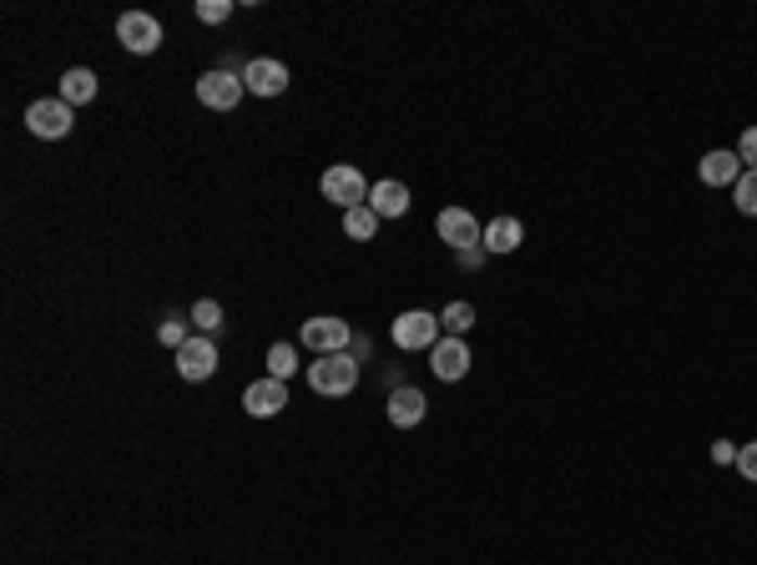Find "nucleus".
<instances>
[{"label":"nucleus","mask_w":757,"mask_h":565,"mask_svg":"<svg viewBox=\"0 0 757 565\" xmlns=\"http://www.w3.org/2000/svg\"><path fill=\"white\" fill-rule=\"evenodd\" d=\"M344 232H349L354 243H374V232H378V213L374 207H354V213H344Z\"/></svg>","instance_id":"nucleus-18"},{"label":"nucleus","mask_w":757,"mask_h":565,"mask_svg":"<svg viewBox=\"0 0 757 565\" xmlns=\"http://www.w3.org/2000/svg\"><path fill=\"white\" fill-rule=\"evenodd\" d=\"M435 232H439V243H450L454 253H470V247L485 243V222L470 207H445L435 218Z\"/></svg>","instance_id":"nucleus-6"},{"label":"nucleus","mask_w":757,"mask_h":565,"mask_svg":"<svg viewBox=\"0 0 757 565\" xmlns=\"http://www.w3.org/2000/svg\"><path fill=\"white\" fill-rule=\"evenodd\" d=\"M737 157H743L747 172H757V127H747L743 137H737Z\"/></svg>","instance_id":"nucleus-26"},{"label":"nucleus","mask_w":757,"mask_h":565,"mask_svg":"<svg viewBox=\"0 0 757 565\" xmlns=\"http://www.w3.org/2000/svg\"><path fill=\"white\" fill-rule=\"evenodd\" d=\"M117 41L127 46L131 56H152L162 46V21L152 11H121L117 15Z\"/></svg>","instance_id":"nucleus-7"},{"label":"nucleus","mask_w":757,"mask_h":565,"mask_svg":"<svg viewBox=\"0 0 757 565\" xmlns=\"http://www.w3.org/2000/svg\"><path fill=\"white\" fill-rule=\"evenodd\" d=\"M243 409H248L253 420H273V414H283L288 409V384L283 378H258V384H248L243 389Z\"/></svg>","instance_id":"nucleus-10"},{"label":"nucleus","mask_w":757,"mask_h":565,"mask_svg":"<svg viewBox=\"0 0 757 565\" xmlns=\"http://www.w3.org/2000/svg\"><path fill=\"white\" fill-rule=\"evenodd\" d=\"M713 464H737V445H732V439H717V445H713Z\"/></svg>","instance_id":"nucleus-27"},{"label":"nucleus","mask_w":757,"mask_h":565,"mask_svg":"<svg viewBox=\"0 0 757 565\" xmlns=\"http://www.w3.org/2000/svg\"><path fill=\"white\" fill-rule=\"evenodd\" d=\"M525 243V228L521 218H490L485 222V253H515V247Z\"/></svg>","instance_id":"nucleus-16"},{"label":"nucleus","mask_w":757,"mask_h":565,"mask_svg":"<svg viewBox=\"0 0 757 565\" xmlns=\"http://www.w3.org/2000/svg\"><path fill=\"white\" fill-rule=\"evenodd\" d=\"M439 329H450V338H465L470 329H475V304H465V298H454L445 313H439Z\"/></svg>","instance_id":"nucleus-19"},{"label":"nucleus","mask_w":757,"mask_h":565,"mask_svg":"<svg viewBox=\"0 0 757 565\" xmlns=\"http://www.w3.org/2000/svg\"><path fill=\"white\" fill-rule=\"evenodd\" d=\"M369 207L378 213V222H384V218H405V213H409V188H405V182H394V177H384V182L369 188Z\"/></svg>","instance_id":"nucleus-15"},{"label":"nucleus","mask_w":757,"mask_h":565,"mask_svg":"<svg viewBox=\"0 0 757 565\" xmlns=\"http://www.w3.org/2000/svg\"><path fill=\"white\" fill-rule=\"evenodd\" d=\"M470 344L465 338H439L435 348H429V369H435V378H445V384H460V378L470 374Z\"/></svg>","instance_id":"nucleus-12"},{"label":"nucleus","mask_w":757,"mask_h":565,"mask_svg":"<svg viewBox=\"0 0 757 565\" xmlns=\"http://www.w3.org/2000/svg\"><path fill=\"white\" fill-rule=\"evenodd\" d=\"M177 374L188 378V384H203V378H213V374H218V344H213L207 334L188 338V344L177 348Z\"/></svg>","instance_id":"nucleus-9"},{"label":"nucleus","mask_w":757,"mask_h":565,"mask_svg":"<svg viewBox=\"0 0 757 565\" xmlns=\"http://www.w3.org/2000/svg\"><path fill=\"white\" fill-rule=\"evenodd\" d=\"M66 106H87L97 102V72H87V66H72V72L61 76V91H56Z\"/></svg>","instance_id":"nucleus-17"},{"label":"nucleus","mask_w":757,"mask_h":565,"mask_svg":"<svg viewBox=\"0 0 757 565\" xmlns=\"http://www.w3.org/2000/svg\"><path fill=\"white\" fill-rule=\"evenodd\" d=\"M157 338L177 354V348H182V344L192 338V334H188V319H182V313H167V319H162V329H157Z\"/></svg>","instance_id":"nucleus-23"},{"label":"nucleus","mask_w":757,"mask_h":565,"mask_svg":"<svg viewBox=\"0 0 757 565\" xmlns=\"http://www.w3.org/2000/svg\"><path fill=\"white\" fill-rule=\"evenodd\" d=\"M460 268H485V247H470V253H454Z\"/></svg>","instance_id":"nucleus-28"},{"label":"nucleus","mask_w":757,"mask_h":565,"mask_svg":"<svg viewBox=\"0 0 757 565\" xmlns=\"http://www.w3.org/2000/svg\"><path fill=\"white\" fill-rule=\"evenodd\" d=\"M384 414H389L394 429H420L424 414H429V399H424V389H414V384H399V389H389Z\"/></svg>","instance_id":"nucleus-11"},{"label":"nucleus","mask_w":757,"mask_h":565,"mask_svg":"<svg viewBox=\"0 0 757 565\" xmlns=\"http://www.w3.org/2000/svg\"><path fill=\"white\" fill-rule=\"evenodd\" d=\"M233 15V0H197V21L203 26H222Z\"/></svg>","instance_id":"nucleus-24"},{"label":"nucleus","mask_w":757,"mask_h":565,"mask_svg":"<svg viewBox=\"0 0 757 565\" xmlns=\"http://www.w3.org/2000/svg\"><path fill=\"white\" fill-rule=\"evenodd\" d=\"M732 203L743 218H757V172H743L737 177V188H732Z\"/></svg>","instance_id":"nucleus-21"},{"label":"nucleus","mask_w":757,"mask_h":565,"mask_svg":"<svg viewBox=\"0 0 757 565\" xmlns=\"http://www.w3.org/2000/svg\"><path fill=\"white\" fill-rule=\"evenodd\" d=\"M243 87L253 91V97H283L288 91V66L273 56H258L243 66Z\"/></svg>","instance_id":"nucleus-13"},{"label":"nucleus","mask_w":757,"mask_h":565,"mask_svg":"<svg viewBox=\"0 0 757 565\" xmlns=\"http://www.w3.org/2000/svg\"><path fill=\"white\" fill-rule=\"evenodd\" d=\"M268 374L288 384V378L298 374V344H273L268 348Z\"/></svg>","instance_id":"nucleus-20"},{"label":"nucleus","mask_w":757,"mask_h":565,"mask_svg":"<svg viewBox=\"0 0 757 565\" xmlns=\"http://www.w3.org/2000/svg\"><path fill=\"white\" fill-rule=\"evenodd\" d=\"M298 344L313 348V354H349L354 348V323L334 319V313H319V319H308L304 329H298Z\"/></svg>","instance_id":"nucleus-5"},{"label":"nucleus","mask_w":757,"mask_h":565,"mask_svg":"<svg viewBox=\"0 0 757 565\" xmlns=\"http://www.w3.org/2000/svg\"><path fill=\"white\" fill-rule=\"evenodd\" d=\"M243 72H228V66H218V72L197 76V102L207 106V112H233L238 102H243Z\"/></svg>","instance_id":"nucleus-8"},{"label":"nucleus","mask_w":757,"mask_h":565,"mask_svg":"<svg viewBox=\"0 0 757 565\" xmlns=\"http://www.w3.org/2000/svg\"><path fill=\"white\" fill-rule=\"evenodd\" d=\"M389 338L399 354H429L439 344V319L435 313H424V308H409L399 319L389 323Z\"/></svg>","instance_id":"nucleus-3"},{"label":"nucleus","mask_w":757,"mask_h":565,"mask_svg":"<svg viewBox=\"0 0 757 565\" xmlns=\"http://www.w3.org/2000/svg\"><path fill=\"white\" fill-rule=\"evenodd\" d=\"M26 127H30V137H41V142H61V137H72V127H76V106H66L61 97H41V102L26 106Z\"/></svg>","instance_id":"nucleus-4"},{"label":"nucleus","mask_w":757,"mask_h":565,"mask_svg":"<svg viewBox=\"0 0 757 565\" xmlns=\"http://www.w3.org/2000/svg\"><path fill=\"white\" fill-rule=\"evenodd\" d=\"M737 475H743L747 485H757V439L753 445H737Z\"/></svg>","instance_id":"nucleus-25"},{"label":"nucleus","mask_w":757,"mask_h":565,"mask_svg":"<svg viewBox=\"0 0 757 565\" xmlns=\"http://www.w3.org/2000/svg\"><path fill=\"white\" fill-rule=\"evenodd\" d=\"M743 172H747L743 157H737V152H722V146L697 162V177L707 182V188H737V177H743Z\"/></svg>","instance_id":"nucleus-14"},{"label":"nucleus","mask_w":757,"mask_h":565,"mask_svg":"<svg viewBox=\"0 0 757 565\" xmlns=\"http://www.w3.org/2000/svg\"><path fill=\"white\" fill-rule=\"evenodd\" d=\"M369 188H374V182H364V172H359L354 162H338V167H329V172L319 177V192L334 207H344V213L364 207L369 203Z\"/></svg>","instance_id":"nucleus-2"},{"label":"nucleus","mask_w":757,"mask_h":565,"mask_svg":"<svg viewBox=\"0 0 757 565\" xmlns=\"http://www.w3.org/2000/svg\"><path fill=\"white\" fill-rule=\"evenodd\" d=\"M192 323H197L203 334L222 329V304H218V298H197V304H192Z\"/></svg>","instance_id":"nucleus-22"},{"label":"nucleus","mask_w":757,"mask_h":565,"mask_svg":"<svg viewBox=\"0 0 757 565\" xmlns=\"http://www.w3.org/2000/svg\"><path fill=\"white\" fill-rule=\"evenodd\" d=\"M359 384V359L354 354H323V359L308 363V389L323 394V399H344Z\"/></svg>","instance_id":"nucleus-1"}]
</instances>
